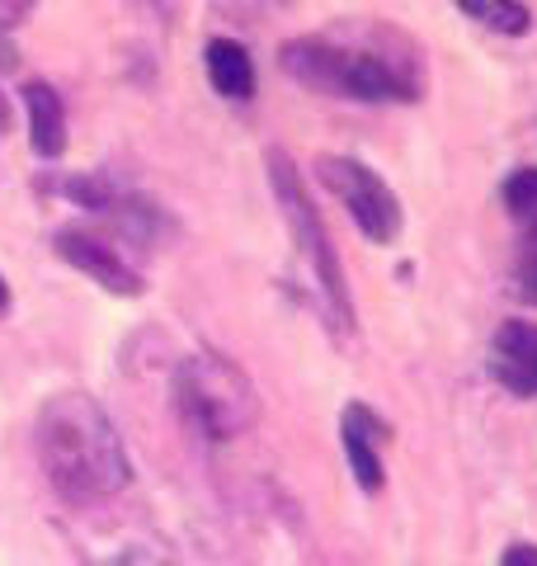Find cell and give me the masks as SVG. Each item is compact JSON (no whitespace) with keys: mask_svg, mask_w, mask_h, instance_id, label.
I'll return each mask as SVG.
<instances>
[{"mask_svg":"<svg viewBox=\"0 0 537 566\" xmlns=\"http://www.w3.org/2000/svg\"><path fill=\"white\" fill-rule=\"evenodd\" d=\"M283 71L302 81L307 91L339 95V99H364V104H387V99H420V62L401 52V39L387 29H364V33H307V39L283 43L278 52Z\"/></svg>","mask_w":537,"mask_h":566,"instance_id":"6da1fadb","label":"cell"},{"mask_svg":"<svg viewBox=\"0 0 537 566\" xmlns=\"http://www.w3.org/2000/svg\"><path fill=\"white\" fill-rule=\"evenodd\" d=\"M33 439H39V463L48 472V482L66 501H81V505L104 501V495L128 486V476H133L118 424L85 392L48 397Z\"/></svg>","mask_w":537,"mask_h":566,"instance_id":"7a4b0ae2","label":"cell"},{"mask_svg":"<svg viewBox=\"0 0 537 566\" xmlns=\"http://www.w3.org/2000/svg\"><path fill=\"white\" fill-rule=\"evenodd\" d=\"M268 185H274V199H278V208H283V222H288L297 251H302V260H307V270H312L320 312H326L330 331L339 335V340H345L349 326H354V307H349L345 274H339V260H335V251H330V237H326V227H320V212H316V203H312L307 185H302L297 166H293L283 151H268Z\"/></svg>","mask_w":537,"mask_h":566,"instance_id":"3957f363","label":"cell"},{"mask_svg":"<svg viewBox=\"0 0 537 566\" xmlns=\"http://www.w3.org/2000/svg\"><path fill=\"white\" fill-rule=\"evenodd\" d=\"M175 406L203 439H236L260 416V397L250 378L222 354H189L175 368Z\"/></svg>","mask_w":537,"mask_h":566,"instance_id":"277c9868","label":"cell"},{"mask_svg":"<svg viewBox=\"0 0 537 566\" xmlns=\"http://www.w3.org/2000/svg\"><path fill=\"white\" fill-rule=\"evenodd\" d=\"M316 170H320V185L349 208L354 227L372 245H387L401 237V199L387 189L378 170H368L364 161H354V156H320Z\"/></svg>","mask_w":537,"mask_h":566,"instance_id":"5b68a950","label":"cell"},{"mask_svg":"<svg viewBox=\"0 0 537 566\" xmlns=\"http://www.w3.org/2000/svg\"><path fill=\"white\" fill-rule=\"evenodd\" d=\"M52 251H57L66 264H76L85 279H95L99 289H109L118 297H137L141 289H147L141 274L118 255V245H109L99 232H90V227H62V232L52 237Z\"/></svg>","mask_w":537,"mask_h":566,"instance_id":"8992f818","label":"cell"},{"mask_svg":"<svg viewBox=\"0 0 537 566\" xmlns=\"http://www.w3.org/2000/svg\"><path fill=\"white\" fill-rule=\"evenodd\" d=\"M491 378L514 397H537V322H505L495 331Z\"/></svg>","mask_w":537,"mask_h":566,"instance_id":"52a82bcc","label":"cell"},{"mask_svg":"<svg viewBox=\"0 0 537 566\" xmlns=\"http://www.w3.org/2000/svg\"><path fill=\"white\" fill-rule=\"evenodd\" d=\"M345 453H349V468H354V482L364 491H382V444L391 439L387 420H378L368 406H345Z\"/></svg>","mask_w":537,"mask_h":566,"instance_id":"ba28073f","label":"cell"},{"mask_svg":"<svg viewBox=\"0 0 537 566\" xmlns=\"http://www.w3.org/2000/svg\"><path fill=\"white\" fill-rule=\"evenodd\" d=\"M24 109H29V142L43 161H57L66 151V104L48 81L24 85Z\"/></svg>","mask_w":537,"mask_h":566,"instance_id":"9c48e42d","label":"cell"},{"mask_svg":"<svg viewBox=\"0 0 537 566\" xmlns=\"http://www.w3.org/2000/svg\"><path fill=\"white\" fill-rule=\"evenodd\" d=\"M203 66L208 81L222 99H250L255 95V62L236 39H208L203 48Z\"/></svg>","mask_w":537,"mask_h":566,"instance_id":"30bf717a","label":"cell"},{"mask_svg":"<svg viewBox=\"0 0 537 566\" xmlns=\"http://www.w3.org/2000/svg\"><path fill=\"white\" fill-rule=\"evenodd\" d=\"M457 10L472 14V20H481L495 33H528V24H533L524 0H457Z\"/></svg>","mask_w":537,"mask_h":566,"instance_id":"8fae6325","label":"cell"},{"mask_svg":"<svg viewBox=\"0 0 537 566\" xmlns=\"http://www.w3.org/2000/svg\"><path fill=\"white\" fill-rule=\"evenodd\" d=\"M499 193H505L509 218L524 227V232L533 237V245H537V170H533V166H518Z\"/></svg>","mask_w":537,"mask_h":566,"instance_id":"7c38bea8","label":"cell"},{"mask_svg":"<svg viewBox=\"0 0 537 566\" xmlns=\"http://www.w3.org/2000/svg\"><path fill=\"white\" fill-rule=\"evenodd\" d=\"M114 566H179L175 557H166L160 547H151V543H128L123 553L114 557Z\"/></svg>","mask_w":537,"mask_h":566,"instance_id":"4fadbf2b","label":"cell"},{"mask_svg":"<svg viewBox=\"0 0 537 566\" xmlns=\"http://www.w3.org/2000/svg\"><path fill=\"white\" fill-rule=\"evenodd\" d=\"M518 289H524V297L537 303V245L524 255V264H518Z\"/></svg>","mask_w":537,"mask_h":566,"instance_id":"5bb4252c","label":"cell"},{"mask_svg":"<svg viewBox=\"0 0 537 566\" xmlns=\"http://www.w3.org/2000/svg\"><path fill=\"white\" fill-rule=\"evenodd\" d=\"M499 566H537V547L533 543H514L505 557H499Z\"/></svg>","mask_w":537,"mask_h":566,"instance_id":"9a60e30c","label":"cell"},{"mask_svg":"<svg viewBox=\"0 0 537 566\" xmlns=\"http://www.w3.org/2000/svg\"><path fill=\"white\" fill-rule=\"evenodd\" d=\"M10 128H14V109H10V95L0 91V137H6Z\"/></svg>","mask_w":537,"mask_h":566,"instance_id":"2e32d148","label":"cell"},{"mask_svg":"<svg viewBox=\"0 0 537 566\" xmlns=\"http://www.w3.org/2000/svg\"><path fill=\"white\" fill-rule=\"evenodd\" d=\"M0 71H14V48L6 39V24H0Z\"/></svg>","mask_w":537,"mask_h":566,"instance_id":"e0dca14e","label":"cell"},{"mask_svg":"<svg viewBox=\"0 0 537 566\" xmlns=\"http://www.w3.org/2000/svg\"><path fill=\"white\" fill-rule=\"evenodd\" d=\"M6 307H10V283L0 279V312H6Z\"/></svg>","mask_w":537,"mask_h":566,"instance_id":"ac0fdd59","label":"cell"}]
</instances>
